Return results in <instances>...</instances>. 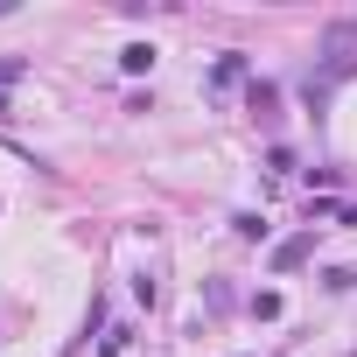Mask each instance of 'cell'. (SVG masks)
Segmentation results:
<instances>
[{
  "label": "cell",
  "mask_w": 357,
  "mask_h": 357,
  "mask_svg": "<svg viewBox=\"0 0 357 357\" xmlns=\"http://www.w3.org/2000/svg\"><path fill=\"white\" fill-rule=\"evenodd\" d=\"M273 105H280V91H273V84H252V112H259V119H273Z\"/></svg>",
  "instance_id": "7a4b0ae2"
},
{
  "label": "cell",
  "mask_w": 357,
  "mask_h": 357,
  "mask_svg": "<svg viewBox=\"0 0 357 357\" xmlns=\"http://www.w3.org/2000/svg\"><path fill=\"white\" fill-rule=\"evenodd\" d=\"M301 259H308V238H287V245L273 252V266H280V273H287V266H301Z\"/></svg>",
  "instance_id": "6da1fadb"
}]
</instances>
